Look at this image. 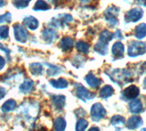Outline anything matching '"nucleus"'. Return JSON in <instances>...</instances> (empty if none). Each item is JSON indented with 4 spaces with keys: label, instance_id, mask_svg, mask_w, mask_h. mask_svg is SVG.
Wrapping results in <instances>:
<instances>
[{
    "label": "nucleus",
    "instance_id": "43",
    "mask_svg": "<svg viewBox=\"0 0 146 131\" xmlns=\"http://www.w3.org/2000/svg\"><path fill=\"white\" fill-rule=\"evenodd\" d=\"M143 71L146 73V63H144V66H143Z\"/></svg>",
    "mask_w": 146,
    "mask_h": 131
},
{
    "label": "nucleus",
    "instance_id": "34",
    "mask_svg": "<svg viewBox=\"0 0 146 131\" xmlns=\"http://www.w3.org/2000/svg\"><path fill=\"white\" fill-rule=\"evenodd\" d=\"M49 67V69L50 70H48V75H56V74H58V73L60 72L61 70H60V68H58V67H57V66H53V65H49L48 66Z\"/></svg>",
    "mask_w": 146,
    "mask_h": 131
},
{
    "label": "nucleus",
    "instance_id": "44",
    "mask_svg": "<svg viewBox=\"0 0 146 131\" xmlns=\"http://www.w3.org/2000/svg\"><path fill=\"white\" fill-rule=\"evenodd\" d=\"M81 1H82V2H83V3H86V2H89V1H90V0H81Z\"/></svg>",
    "mask_w": 146,
    "mask_h": 131
},
{
    "label": "nucleus",
    "instance_id": "41",
    "mask_svg": "<svg viewBox=\"0 0 146 131\" xmlns=\"http://www.w3.org/2000/svg\"><path fill=\"white\" fill-rule=\"evenodd\" d=\"M89 131H100V129L98 128H96V126H93V128H90Z\"/></svg>",
    "mask_w": 146,
    "mask_h": 131
},
{
    "label": "nucleus",
    "instance_id": "8",
    "mask_svg": "<svg viewBox=\"0 0 146 131\" xmlns=\"http://www.w3.org/2000/svg\"><path fill=\"white\" fill-rule=\"evenodd\" d=\"M140 90L135 85H131V86L125 88L122 91V98L125 100H133L139 96Z\"/></svg>",
    "mask_w": 146,
    "mask_h": 131
},
{
    "label": "nucleus",
    "instance_id": "9",
    "mask_svg": "<svg viewBox=\"0 0 146 131\" xmlns=\"http://www.w3.org/2000/svg\"><path fill=\"white\" fill-rule=\"evenodd\" d=\"M76 94L78 97L84 102L90 100V99H92L94 97V94H91L90 91H88V90H87L84 86H82L81 84H77Z\"/></svg>",
    "mask_w": 146,
    "mask_h": 131
},
{
    "label": "nucleus",
    "instance_id": "38",
    "mask_svg": "<svg viewBox=\"0 0 146 131\" xmlns=\"http://www.w3.org/2000/svg\"><path fill=\"white\" fill-rule=\"evenodd\" d=\"M4 66H5V60L3 57L0 56V70H2Z\"/></svg>",
    "mask_w": 146,
    "mask_h": 131
},
{
    "label": "nucleus",
    "instance_id": "7",
    "mask_svg": "<svg viewBox=\"0 0 146 131\" xmlns=\"http://www.w3.org/2000/svg\"><path fill=\"white\" fill-rule=\"evenodd\" d=\"M22 113L25 115V116H27L29 118H33L34 116H36L38 111V104H32V105H29V104H25L21 107Z\"/></svg>",
    "mask_w": 146,
    "mask_h": 131
},
{
    "label": "nucleus",
    "instance_id": "17",
    "mask_svg": "<svg viewBox=\"0 0 146 131\" xmlns=\"http://www.w3.org/2000/svg\"><path fill=\"white\" fill-rule=\"evenodd\" d=\"M56 36H57L56 31L51 29H45L42 32L43 39L47 43H51L53 40L55 39V38H56Z\"/></svg>",
    "mask_w": 146,
    "mask_h": 131
},
{
    "label": "nucleus",
    "instance_id": "4",
    "mask_svg": "<svg viewBox=\"0 0 146 131\" xmlns=\"http://www.w3.org/2000/svg\"><path fill=\"white\" fill-rule=\"evenodd\" d=\"M143 15V10L141 7H135L127 12L125 16V21L127 23L129 22H137L139 21Z\"/></svg>",
    "mask_w": 146,
    "mask_h": 131
},
{
    "label": "nucleus",
    "instance_id": "23",
    "mask_svg": "<svg viewBox=\"0 0 146 131\" xmlns=\"http://www.w3.org/2000/svg\"><path fill=\"white\" fill-rule=\"evenodd\" d=\"M113 39V34L110 32L109 30H103L102 33L100 34V41H102L105 44H107Z\"/></svg>",
    "mask_w": 146,
    "mask_h": 131
},
{
    "label": "nucleus",
    "instance_id": "10",
    "mask_svg": "<svg viewBox=\"0 0 146 131\" xmlns=\"http://www.w3.org/2000/svg\"><path fill=\"white\" fill-rule=\"evenodd\" d=\"M72 20V17L70 15L68 14H63V15H59L57 17H54V19L50 22V25H52L54 27H63L64 24L68 23V22H70Z\"/></svg>",
    "mask_w": 146,
    "mask_h": 131
},
{
    "label": "nucleus",
    "instance_id": "19",
    "mask_svg": "<svg viewBox=\"0 0 146 131\" xmlns=\"http://www.w3.org/2000/svg\"><path fill=\"white\" fill-rule=\"evenodd\" d=\"M59 44H60V47L62 49V51H70V49H72L74 42H73L72 39L68 38V37H65V38H63L60 40V43H59Z\"/></svg>",
    "mask_w": 146,
    "mask_h": 131
},
{
    "label": "nucleus",
    "instance_id": "46",
    "mask_svg": "<svg viewBox=\"0 0 146 131\" xmlns=\"http://www.w3.org/2000/svg\"><path fill=\"white\" fill-rule=\"evenodd\" d=\"M141 131H146V128H143Z\"/></svg>",
    "mask_w": 146,
    "mask_h": 131
},
{
    "label": "nucleus",
    "instance_id": "28",
    "mask_svg": "<svg viewBox=\"0 0 146 131\" xmlns=\"http://www.w3.org/2000/svg\"><path fill=\"white\" fill-rule=\"evenodd\" d=\"M29 69L33 74L38 75V74H41V73H42L43 67L40 63H32V64H30V66H29Z\"/></svg>",
    "mask_w": 146,
    "mask_h": 131
},
{
    "label": "nucleus",
    "instance_id": "21",
    "mask_svg": "<svg viewBox=\"0 0 146 131\" xmlns=\"http://www.w3.org/2000/svg\"><path fill=\"white\" fill-rule=\"evenodd\" d=\"M114 93V89L111 86V85H105L104 87L102 88L100 91V96L102 98L106 99L110 96H111Z\"/></svg>",
    "mask_w": 146,
    "mask_h": 131
},
{
    "label": "nucleus",
    "instance_id": "24",
    "mask_svg": "<svg viewBox=\"0 0 146 131\" xmlns=\"http://www.w3.org/2000/svg\"><path fill=\"white\" fill-rule=\"evenodd\" d=\"M111 124L114 126H117V128H121V126H124L125 119L121 116H114L111 119Z\"/></svg>",
    "mask_w": 146,
    "mask_h": 131
},
{
    "label": "nucleus",
    "instance_id": "6",
    "mask_svg": "<svg viewBox=\"0 0 146 131\" xmlns=\"http://www.w3.org/2000/svg\"><path fill=\"white\" fill-rule=\"evenodd\" d=\"M14 34H15L16 39L19 42H26L27 36H29L27 29L19 24H16L14 26Z\"/></svg>",
    "mask_w": 146,
    "mask_h": 131
},
{
    "label": "nucleus",
    "instance_id": "33",
    "mask_svg": "<svg viewBox=\"0 0 146 131\" xmlns=\"http://www.w3.org/2000/svg\"><path fill=\"white\" fill-rule=\"evenodd\" d=\"M8 37V27L1 26L0 27V39H5Z\"/></svg>",
    "mask_w": 146,
    "mask_h": 131
},
{
    "label": "nucleus",
    "instance_id": "35",
    "mask_svg": "<svg viewBox=\"0 0 146 131\" xmlns=\"http://www.w3.org/2000/svg\"><path fill=\"white\" fill-rule=\"evenodd\" d=\"M10 20H11L10 13H6V14L0 16V23H3V22H9Z\"/></svg>",
    "mask_w": 146,
    "mask_h": 131
},
{
    "label": "nucleus",
    "instance_id": "18",
    "mask_svg": "<svg viewBox=\"0 0 146 131\" xmlns=\"http://www.w3.org/2000/svg\"><path fill=\"white\" fill-rule=\"evenodd\" d=\"M134 35L137 39H141L144 37H146V24L145 23H141L135 28Z\"/></svg>",
    "mask_w": 146,
    "mask_h": 131
},
{
    "label": "nucleus",
    "instance_id": "27",
    "mask_svg": "<svg viewBox=\"0 0 146 131\" xmlns=\"http://www.w3.org/2000/svg\"><path fill=\"white\" fill-rule=\"evenodd\" d=\"M94 51H97L98 53L102 54V55H105L108 51V47H107V44H105L102 41H99L97 44L95 45L94 47Z\"/></svg>",
    "mask_w": 146,
    "mask_h": 131
},
{
    "label": "nucleus",
    "instance_id": "22",
    "mask_svg": "<svg viewBox=\"0 0 146 131\" xmlns=\"http://www.w3.org/2000/svg\"><path fill=\"white\" fill-rule=\"evenodd\" d=\"M54 128L56 131H64L66 128V121L63 117H58L54 122Z\"/></svg>",
    "mask_w": 146,
    "mask_h": 131
},
{
    "label": "nucleus",
    "instance_id": "26",
    "mask_svg": "<svg viewBox=\"0 0 146 131\" xmlns=\"http://www.w3.org/2000/svg\"><path fill=\"white\" fill-rule=\"evenodd\" d=\"M17 106V103L15 100L13 99H10V100H7L6 103L2 106V111L3 112H10L12 110H14Z\"/></svg>",
    "mask_w": 146,
    "mask_h": 131
},
{
    "label": "nucleus",
    "instance_id": "16",
    "mask_svg": "<svg viewBox=\"0 0 146 131\" xmlns=\"http://www.w3.org/2000/svg\"><path fill=\"white\" fill-rule=\"evenodd\" d=\"M24 24L27 29H29L31 30H35L38 27V21L34 17L29 16L24 19Z\"/></svg>",
    "mask_w": 146,
    "mask_h": 131
},
{
    "label": "nucleus",
    "instance_id": "29",
    "mask_svg": "<svg viewBox=\"0 0 146 131\" xmlns=\"http://www.w3.org/2000/svg\"><path fill=\"white\" fill-rule=\"evenodd\" d=\"M48 8H49V6L44 1V0H38L36 3L35 4L33 9L38 11V10H48Z\"/></svg>",
    "mask_w": 146,
    "mask_h": 131
},
{
    "label": "nucleus",
    "instance_id": "45",
    "mask_svg": "<svg viewBox=\"0 0 146 131\" xmlns=\"http://www.w3.org/2000/svg\"><path fill=\"white\" fill-rule=\"evenodd\" d=\"M143 85H144V87L146 88V79H145V82H144V84H143Z\"/></svg>",
    "mask_w": 146,
    "mask_h": 131
},
{
    "label": "nucleus",
    "instance_id": "39",
    "mask_svg": "<svg viewBox=\"0 0 146 131\" xmlns=\"http://www.w3.org/2000/svg\"><path fill=\"white\" fill-rule=\"evenodd\" d=\"M138 2L140 4H141V5H143V6L146 7V0H138Z\"/></svg>",
    "mask_w": 146,
    "mask_h": 131
},
{
    "label": "nucleus",
    "instance_id": "13",
    "mask_svg": "<svg viewBox=\"0 0 146 131\" xmlns=\"http://www.w3.org/2000/svg\"><path fill=\"white\" fill-rule=\"evenodd\" d=\"M85 80H86L87 84H88L90 86L92 87V88H98L100 85V84H102V80L97 78L95 75H93L91 73L86 75Z\"/></svg>",
    "mask_w": 146,
    "mask_h": 131
},
{
    "label": "nucleus",
    "instance_id": "2",
    "mask_svg": "<svg viewBox=\"0 0 146 131\" xmlns=\"http://www.w3.org/2000/svg\"><path fill=\"white\" fill-rule=\"evenodd\" d=\"M146 52V43L139 41H131L128 49V55L130 57H137Z\"/></svg>",
    "mask_w": 146,
    "mask_h": 131
},
{
    "label": "nucleus",
    "instance_id": "25",
    "mask_svg": "<svg viewBox=\"0 0 146 131\" xmlns=\"http://www.w3.org/2000/svg\"><path fill=\"white\" fill-rule=\"evenodd\" d=\"M50 84L57 89H62V88H66L68 86V82L65 79L51 80L50 81Z\"/></svg>",
    "mask_w": 146,
    "mask_h": 131
},
{
    "label": "nucleus",
    "instance_id": "31",
    "mask_svg": "<svg viewBox=\"0 0 146 131\" xmlns=\"http://www.w3.org/2000/svg\"><path fill=\"white\" fill-rule=\"evenodd\" d=\"M88 125H89V123L87 120H85L83 118L79 119L76 124V131H84L87 128Z\"/></svg>",
    "mask_w": 146,
    "mask_h": 131
},
{
    "label": "nucleus",
    "instance_id": "30",
    "mask_svg": "<svg viewBox=\"0 0 146 131\" xmlns=\"http://www.w3.org/2000/svg\"><path fill=\"white\" fill-rule=\"evenodd\" d=\"M76 48L81 53H88L89 52V45L87 44L86 42L82 41V40H80V41H78L77 44H76Z\"/></svg>",
    "mask_w": 146,
    "mask_h": 131
},
{
    "label": "nucleus",
    "instance_id": "14",
    "mask_svg": "<svg viewBox=\"0 0 146 131\" xmlns=\"http://www.w3.org/2000/svg\"><path fill=\"white\" fill-rule=\"evenodd\" d=\"M52 99V104L55 107V109L57 110H61L65 106V96H53L51 97Z\"/></svg>",
    "mask_w": 146,
    "mask_h": 131
},
{
    "label": "nucleus",
    "instance_id": "5",
    "mask_svg": "<svg viewBox=\"0 0 146 131\" xmlns=\"http://www.w3.org/2000/svg\"><path fill=\"white\" fill-rule=\"evenodd\" d=\"M119 13V8L116 7H109L105 11V19L110 24L114 26L118 24L117 16Z\"/></svg>",
    "mask_w": 146,
    "mask_h": 131
},
{
    "label": "nucleus",
    "instance_id": "32",
    "mask_svg": "<svg viewBox=\"0 0 146 131\" xmlns=\"http://www.w3.org/2000/svg\"><path fill=\"white\" fill-rule=\"evenodd\" d=\"M31 0H14V6L17 8H24L29 6Z\"/></svg>",
    "mask_w": 146,
    "mask_h": 131
},
{
    "label": "nucleus",
    "instance_id": "37",
    "mask_svg": "<svg viewBox=\"0 0 146 131\" xmlns=\"http://www.w3.org/2000/svg\"><path fill=\"white\" fill-rule=\"evenodd\" d=\"M0 49H3V51H4V52L6 51V53L7 54V56L9 55V52H10V51H9V49H7L6 47H4V46H3V45H2L1 43H0Z\"/></svg>",
    "mask_w": 146,
    "mask_h": 131
},
{
    "label": "nucleus",
    "instance_id": "40",
    "mask_svg": "<svg viewBox=\"0 0 146 131\" xmlns=\"http://www.w3.org/2000/svg\"><path fill=\"white\" fill-rule=\"evenodd\" d=\"M116 36H118V38H120V39H122V36L120 32V30H117L116 31Z\"/></svg>",
    "mask_w": 146,
    "mask_h": 131
},
{
    "label": "nucleus",
    "instance_id": "1",
    "mask_svg": "<svg viewBox=\"0 0 146 131\" xmlns=\"http://www.w3.org/2000/svg\"><path fill=\"white\" fill-rule=\"evenodd\" d=\"M114 83L123 85L132 81L131 74L126 69H114L107 74Z\"/></svg>",
    "mask_w": 146,
    "mask_h": 131
},
{
    "label": "nucleus",
    "instance_id": "20",
    "mask_svg": "<svg viewBox=\"0 0 146 131\" xmlns=\"http://www.w3.org/2000/svg\"><path fill=\"white\" fill-rule=\"evenodd\" d=\"M33 87H34V82H33V81L30 80V79H27L25 82L20 85L19 90L22 93L27 94V93H29L32 89H33Z\"/></svg>",
    "mask_w": 146,
    "mask_h": 131
},
{
    "label": "nucleus",
    "instance_id": "15",
    "mask_svg": "<svg viewBox=\"0 0 146 131\" xmlns=\"http://www.w3.org/2000/svg\"><path fill=\"white\" fill-rule=\"evenodd\" d=\"M130 112L133 113V114H139L140 112L143 111V104L138 99H133L129 104Z\"/></svg>",
    "mask_w": 146,
    "mask_h": 131
},
{
    "label": "nucleus",
    "instance_id": "3",
    "mask_svg": "<svg viewBox=\"0 0 146 131\" xmlns=\"http://www.w3.org/2000/svg\"><path fill=\"white\" fill-rule=\"evenodd\" d=\"M90 115L94 121H99L106 116V110H105V108L102 106V104L96 103L91 106Z\"/></svg>",
    "mask_w": 146,
    "mask_h": 131
},
{
    "label": "nucleus",
    "instance_id": "42",
    "mask_svg": "<svg viewBox=\"0 0 146 131\" xmlns=\"http://www.w3.org/2000/svg\"><path fill=\"white\" fill-rule=\"evenodd\" d=\"M4 5H5V1H4V0H0V7H3Z\"/></svg>",
    "mask_w": 146,
    "mask_h": 131
},
{
    "label": "nucleus",
    "instance_id": "12",
    "mask_svg": "<svg viewBox=\"0 0 146 131\" xmlns=\"http://www.w3.org/2000/svg\"><path fill=\"white\" fill-rule=\"evenodd\" d=\"M111 51H112V55L115 58L117 59L122 58L123 54H124V46H123V44L121 42H115L112 46Z\"/></svg>",
    "mask_w": 146,
    "mask_h": 131
},
{
    "label": "nucleus",
    "instance_id": "11",
    "mask_svg": "<svg viewBox=\"0 0 146 131\" xmlns=\"http://www.w3.org/2000/svg\"><path fill=\"white\" fill-rule=\"evenodd\" d=\"M143 124V121L141 119V117L134 116L130 117V118L128 119L126 126L129 129L133 130V129L138 128L139 126H141Z\"/></svg>",
    "mask_w": 146,
    "mask_h": 131
},
{
    "label": "nucleus",
    "instance_id": "36",
    "mask_svg": "<svg viewBox=\"0 0 146 131\" xmlns=\"http://www.w3.org/2000/svg\"><path fill=\"white\" fill-rule=\"evenodd\" d=\"M5 94H6V89L3 87H0V99H2Z\"/></svg>",
    "mask_w": 146,
    "mask_h": 131
}]
</instances>
